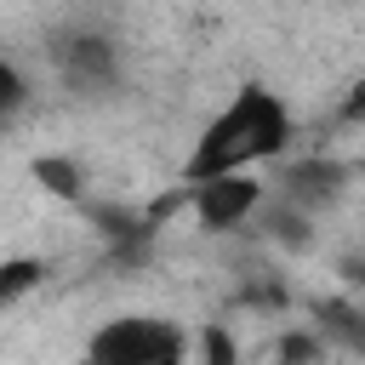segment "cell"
Wrapping results in <instances>:
<instances>
[{"instance_id":"obj_1","label":"cell","mask_w":365,"mask_h":365,"mask_svg":"<svg viewBox=\"0 0 365 365\" xmlns=\"http://www.w3.org/2000/svg\"><path fill=\"white\" fill-rule=\"evenodd\" d=\"M297 137V114L291 103L262 86V80H245L240 91H228V103L200 125L177 182H205V177H228V171H257L268 160H279Z\"/></svg>"},{"instance_id":"obj_2","label":"cell","mask_w":365,"mask_h":365,"mask_svg":"<svg viewBox=\"0 0 365 365\" xmlns=\"http://www.w3.org/2000/svg\"><path fill=\"white\" fill-rule=\"evenodd\" d=\"M188 359L194 331L165 314H114L80 348V365H188Z\"/></svg>"},{"instance_id":"obj_3","label":"cell","mask_w":365,"mask_h":365,"mask_svg":"<svg viewBox=\"0 0 365 365\" xmlns=\"http://www.w3.org/2000/svg\"><path fill=\"white\" fill-rule=\"evenodd\" d=\"M177 200L194 211V222L205 234H228L262 217L268 205V182H257L251 171H228V177H205V182H177Z\"/></svg>"},{"instance_id":"obj_4","label":"cell","mask_w":365,"mask_h":365,"mask_svg":"<svg viewBox=\"0 0 365 365\" xmlns=\"http://www.w3.org/2000/svg\"><path fill=\"white\" fill-rule=\"evenodd\" d=\"M51 63H57V80L80 97H103L120 86V46L103 29H63L51 46Z\"/></svg>"},{"instance_id":"obj_5","label":"cell","mask_w":365,"mask_h":365,"mask_svg":"<svg viewBox=\"0 0 365 365\" xmlns=\"http://www.w3.org/2000/svg\"><path fill=\"white\" fill-rule=\"evenodd\" d=\"M46 257H0V314L6 308H17V302H29L40 285H46Z\"/></svg>"},{"instance_id":"obj_6","label":"cell","mask_w":365,"mask_h":365,"mask_svg":"<svg viewBox=\"0 0 365 365\" xmlns=\"http://www.w3.org/2000/svg\"><path fill=\"white\" fill-rule=\"evenodd\" d=\"M34 177H40V188L57 194V200H74V205L86 200V188H80L86 177H80V165L63 160V154H40V160H34Z\"/></svg>"},{"instance_id":"obj_7","label":"cell","mask_w":365,"mask_h":365,"mask_svg":"<svg viewBox=\"0 0 365 365\" xmlns=\"http://www.w3.org/2000/svg\"><path fill=\"white\" fill-rule=\"evenodd\" d=\"M29 108V74L0 51V120H11V114H23Z\"/></svg>"},{"instance_id":"obj_8","label":"cell","mask_w":365,"mask_h":365,"mask_svg":"<svg viewBox=\"0 0 365 365\" xmlns=\"http://www.w3.org/2000/svg\"><path fill=\"white\" fill-rule=\"evenodd\" d=\"M200 348H205V365H234V336L222 325H205L200 331Z\"/></svg>"}]
</instances>
